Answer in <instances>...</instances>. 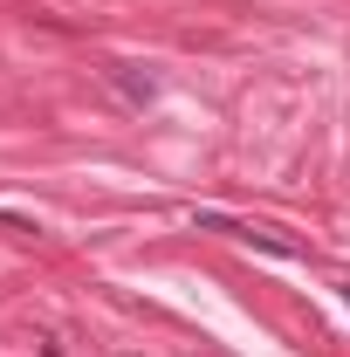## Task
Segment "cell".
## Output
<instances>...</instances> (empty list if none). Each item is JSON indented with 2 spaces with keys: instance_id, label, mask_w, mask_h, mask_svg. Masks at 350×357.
I'll return each instance as SVG.
<instances>
[{
  "instance_id": "obj_1",
  "label": "cell",
  "mask_w": 350,
  "mask_h": 357,
  "mask_svg": "<svg viewBox=\"0 0 350 357\" xmlns=\"http://www.w3.org/2000/svg\"><path fill=\"white\" fill-rule=\"evenodd\" d=\"M103 76H110V83L124 89V96H131V103H151V96H158V83H151V76H137V69H124V62H110V69H103Z\"/></svg>"
},
{
  "instance_id": "obj_2",
  "label": "cell",
  "mask_w": 350,
  "mask_h": 357,
  "mask_svg": "<svg viewBox=\"0 0 350 357\" xmlns=\"http://www.w3.org/2000/svg\"><path fill=\"white\" fill-rule=\"evenodd\" d=\"M344 303H350V282H344Z\"/></svg>"
}]
</instances>
